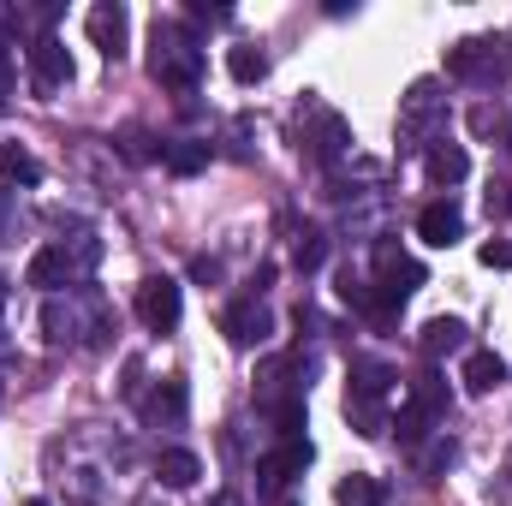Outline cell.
Listing matches in <instances>:
<instances>
[{
	"instance_id": "obj_2",
	"label": "cell",
	"mask_w": 512,
	"mask_h": 506,
	"mask_svg": "<svg viewBox=\"0 0 512 506\" xmlns=\"http://www.w3.org/2000/svg\"><path fill=\"white\" fill-rule=\"evenodd\" d=\"M393 393V370L387 364H352V393H346V417L358 435H387L382 399Z\"/></svg>"
},
{
	"instance_id": "obj_26",
	"label": "cell",
	"mask_w": 512,
	"mask_h": 506,
	"mask_svg": "<svg viewBox=\"0 0 512 506\" xmlns=\"http://www.w3.org/2000/svg\"><path fill=\"white\" fill-rule=\"evenodd\" d=\"M483 262L489 268H512V245H483Z\"/></svg>"
},
{
	"instance_id": "obj_27",
	"label": "cell",
	"mask_w": 512,
	"mask_h": 506,
	"mask_svg": "<svg viewBox=\"0 0 512 506\" xmlns=\"http://www.w3.org/2000/svg\"><path fill=\"white\" fill-rule=\"evenodd\" d=\"M191 274H197V280H221V262H215V256H197Z\"/></svg>"
},
{
	"instance_id": "obj_16",
	"label": "cell",
	"mask_w": 512,
	"mask_h": 506,
	"mask_svg": "<svg viewBox=\"0 0 512 506\" xmlns=\"http://www.w3.org/2000/svg\"><path fill=\"white\" fill-rule=\"evenodd\" d=\"M447 72H453V78H483V72H501V60L489 54V42H459V48L447 54Z\"/></svg>"
},
{
	"instance_id": "obj_6",
	"label": "cell",
	"mask_w": 512,
	"mask_h": 506,
	"mask_svg": "<svg viewBox=\"0 0 512 506\" xmlns=\"http://www.w3.org/2000/svg\"><path fill=\"white\" fill-rule=\"evenodd\" d=\"M221 334L233 340V346H262L268 334H274V316H268V304L262 298H233L227 310H221Z\"/></svg>"
},
{
	"instance_id": "obj_22",
	"label": "cell",
	"mask_w": 512,
	"mask_h": 506,
	"mask_svg": "<svg viewBox=\"0 0 512 506\" xmlns=\"http://www.w3.org/2000/svg\"><path fill=\"white\" fill-rule=\"evenodd\" d=\"M292 262H298L304 274H316V268L328 262V233H322V227H304L298 245H292Z\"/></svg>"
},
{
	"instance_id": "obj_29",
	"label": "cell",
	"mask_w": 512,
	"mask_h": 506,
	"mask_svg": "<svg viewBox=\"0 0 512 506\" xmlns=\"http://www.w3.org/2000/svg\"><path fill=\"white\" fill-rule=\"evenodd\" d=\"M209 506H245V495H239V489H221V495H215Z\"/></svg>"
},
{
	"instance_id": "obj_1",
	"label": "cell",
	"mask_w": 512,
	"mask_h": 506,
	"mask_svg": "<svg viewBox=\"0 0 512 506\" xmlns=\"http://www.w3.org/2000/svg\"><path fill=\"white\" fill-rule=\"evenodd\" d=\"M149 72H155V84H167V90H197V84H203V48H197L179 24H161V18H155Z\"/></svg>"
},
{
	"instance_id": "obj_23",
	"label": "cell",
	"mask_w": 512,
	"mask_h": 506,
	"mask_svg": "<svg viewBox=\"0 0 512 506\" xmlns=\"http://www.w3.org/2000/svg\"><path fill=\"white\" fill-rule=\"evenodd\" d=\"M227 72H233L239 84H262V78H268V54H262V48H233V54H227Z\"/></svg>"
},
{
	"instance_id": "obj_3",
	"label": "cell",
	"mask_w": 512,
	"mask_h": 506,
	"mask_svg": "<svg viewBox=\"0 0 512 506\" xmlns=\"http://www.w3.org/2000/svg\"><path fill=\"white\" fill-rule=\"evenodd\" d=\"M179 316H185V292H179V280H173V274H149V280L137 286V322H143L149 334H173Z\"/></svg>"
},
{
	"instance_id": "obj_33",
	"label": "cell",
	"mask_w": 512,
	"mask_h": 506,
	"mask_svg": "<svg viewBox=\"0 0 512 506\" xmlns=\"http://www.w3.org/2000/svg\"><path fill=\"white\" fill-rule=\"evenodd\" d=\"M507 209H512V191H507Z\"/></svg>"
},
{
	"instance_id": "obj_7",
	"label": "cell",
	"mask_w": 512,
	"mask_h": 506,
	"mask_svg": "<svg viewBox=\"0 0 512 506\" xmlns=\"http://www.w3.org/2000/svg\"><path fill=\"white\" fill-rule=\"evenodd\" d=\"M30 84L48 96V90H60V84H72V54H66V42L54 36V30H42L36 42H30Z\"/></svg>"
},
{
	"instance_id": "obj_25",
	"label": "cell",
	"mask_w": 512,
	"mask_h": 506,
	"mask_svg": "<svg viewBox=\"0 0 512 506\" xmlns=\"http://www.w3.org/2000/svg\"><path fill=\"white\" fill-rule=\"evenodd\" d=\"M120 155H126V161H155L161 149H149V137L131 126V131H120Z\"/></svg>"
},
{
	"instance_id": "obj_17",
	"label": "cell",
	"mask_w": 512,
	"mask_h": 506,
	"mask_svg": "<svg viewBox=\"0 0 512 506\" xmlns=\"http://www.w3.org/2000/svg\"><path fill=\"white\" fill-rule=\"evenodd\" d=\"M459 346H465V322H459V316H435V322H423V352H429V358L459 352Z\"/></svg>"
},
{
	"instance_id": "obj_10",
	"label": "cell",
	"mask_w": 512,
	"mask_h": 506,
	"mask_svg": "<svg viewBox=\"0 0 512 506\" xmlns=\"http://www.w3.org/2000/svg\"><path fill=\"white\" fill-rule=\"evenodd\" d=\"M459 233H465V215H459V203H429L423 215H417V239L423 245H459Z\"/></svg>"
},
{
	"instance_id": "obj_9",
	"label": "cell",
	"mask_w": 512,
	"mask_h": 506,
	"mask_svg": "<svg viewBox=\"0 0 512 506\" xmlns=\"http://www.w3.org/2000/svg\"><path fill=\"white\" fill-rule=\"evenodd\" d=\"M185 405H191V393H185V381L179 376H167L149 399H143V417L155 423V429H179L185 423Z\"/></svg>"
},
{
	"instance_id": "obj_30",
	"label": "cell",
	"mask_w": 512,
	"mask_h": 506,
	"mask_svg": "<svg viewBox=\"0 0 512 506\" xmlns=\"http://www.w3.org/2000/svg\"><path fill=\"white\" fill-rule=\"evenodd\" d=\"M507 149H512V120H507Z\"/></svg>"
},
{
	"instance_id": "obj_5",
	"label": "cell",
	"mask_w": 512,
	"mask_h": 506,
	"mask_svg": "<svg viewBox=\"0 0 512 506\" xmlns=\"http://www.w3.org/2000/svg\"><path fill=\"white\" fill-rule=\"evenodd\" d=\"M376 298H387V304H405L417 286H423V262L417 256H405L399 245H376Z\"/></svg>"
},
{
	"instance_id": "obj_18",
	"label": "cell",
	"mask_w": 512,
	"mask_h": 506,
	"mask_svg": "<svg viewBox=\"0 0 512 506\" xmlns=\"http://www.w3.org/2000/svg\"><path fill=\"white\" fill-rule=\"evenodd\" d=\"M161 161H167L179 179H191V173H203V167H209V149H203V143H185V137H173V143H161Z\"/></svg>"
},
{
	"instance_id": "obj_8",
	"label": "cell",
	"mask_w": 512,
	"mask_h": 506,
	"mask_svg": "<svg viewBox=\"0 0 512 506\" xmlns=\"http://www.w3.org/2000/svg\"><path fill=\"white\" fill-rule=\"evenodd\" d=\"M90 36H96V48L108 54V60H126V36H131V12L120 0H102L96 12H90Z\"/></svg>"
},
{
	"instance_id": "obj_21",
	"label": "cell",
	"mask_w": 512,
	"mask_h": 506,
	"mask_svg": "<svg viewBox=\"0 0 512 506\" xmlns=\"http://www.w3.org/2000/svg\"><path fill=\"white\" fill-rule=\"evenodd\" d=\"M0 179L12 185H42V161L30 149H0Z\"/></svg>"
},
{
	"instance_id": "obj_19",
	"label": "cell",
	"mask_w": 512,
	"mask_h": 506,
	"mask_svg": "<svg viewBox=\"0 0 512 506\" xmlns=\"http://www.w3.org/2000/svg\"><path fill=\"white\" fill-rule=\"evenodd\" d=\"M42 328H48V340H54V346L78 340V304H66V298H48V310H42Z\"/></svg>"
},
{
	"instance_id": "obj_20",
	"label": "cell",
	"mask_w": 512,
	"mask_h": 506,
	"mask_svg": "<svg viewBox=\"0 0 512 506\" xmlns=\"http://www.w3.org/2000/svg\"><path fill=\"white\" fill-rule=\"evenodd\" d=\"M334 501L340 506H382V483H376L370 471H352V477H340Z\"/></svg>"
},
{
	"instance_id": "obj_14",
	"label": "cell",
	"mask_w": 512,
	"mask_h": 506,
	"mask_svg": "<svg viewBox=\"0 0 512 506\" xmlns=\"http://www.w3.org/2000/svg\"><path fill=\"white\" fill-rule=\"evenodd\" d=\"M405 399H411V405H417L423 417H435V423H441V417L453 411V393H447V381L435 376V370H423V376L411 381V393H405Z\"/></svg>"
},
{
	"instance_id": "obj_13",
	"label": "cell",
	"mask_w": 512,
	"mask_h": 506,
	"mask_svg": "<svg viewBox=\"0 0 512 506\" xmlns=\"http://www.w3.org/2000/svg\"><path fill=\"white\" fill-rule=\"evenodd\" d=\"M459 381H465L471 393H495V387L507 381V364H501L495 352H483V346H477V352H465V370H459Z\"/></svg>"
},
{
	"instance_id": "obj_31",
	"label": "cell",
	"mask_w": 512,
	"mask_h": 506,
	"mask_svg": "<svg viewBox=\"0 0 512 506\" xmlns=\"http://www.w3.org/2000/svg\"><path fill=\"white\" fill-rule=\"evenodd\" d=\"M24 506H48V501H24Z\"/></svg>"
},
{
	"instance_id": "obj_4",
	"label": "cell",
	"mask_w": 512,
	"mask_h": 506,
	"mask_svg": "<svg viewBox=\"0 0 512 506\" xmlns=\"http://www.w3.org/2000/svg\"><path fill=\"white\" fill-rule=\"evenodd\" d=\"M310 459H316L310 435H286L280 447H268V453L256 459V483H262V495H280L286 483H298V477L310 471Z\"/></svg>"
},
{
	"instance_id": "obj_28",
	"label": "cell",
	"mask_w": 512,
	"mask_h": 506,
	"mask_svg": "<svg viewBox=\"0 0 512 506\" xmlns=\"http://www.w3.org/2000/svg\"><path fill=\"white\" fill-rule=\"evenodd\" d=\"M6 102H12V72L0 66V114H6Z\"/></svg>"
},
{
	"instance_id": "obj_32",
	"label": "cell",
	"mask_w": 512,
	"mask_h": 506,
	"mask_svg": "<svg viewBox=\"0 0 512 506\" xmlns=\"http://www.w3.org/2000/svg\"><path fill=\"white\" fill-rule=\"evenodd\" d=\"M280 506H298V501H280Z\"/></svg>"
},
{
	"instance_id": "obj_11",
	"label": "cell",
	"mask_w": 512,
	"mask_h": 506,
	"mask_svg": "<svg viewBox=\"0 0 512 506\" xmlns=\"http://www.w3.org/2000/svg\"><path fill=\"white\" fill-rule=\"evenodd\" d=\"M423 167H429V179H435V185H459V179L471 173V155H465L453 137H435V143H429V155H423Z\"/></svg>"
},
{
	"instance_id": "obj_12",
	"label": "cell",
	"mask_w": 512,
	"mask_h": 506,
	"mask_svg": "<svg viewBox=\"0 0 512 506\" xmlns=\"http://www.w3.org/2000/svg\"><path fill=\"white\" fill-rule=\"evenodd\" d=\"M84 256H72L66 245H42V251L30 256V268H24V280L30 286H60V280H72V268H78Z\"/></svg>"
},
{
	"instance_id": "obj_15",
	"label": "cell",
	"mask_w": 512,
	"mask_h": 506,
	"mask_svg": "<svg viewBox=\"0 0 512 506\" xmlns=\"http://www.w3.org/2000/svg\"><path fill=\"white\" fill-rule=\"evenodd\" d=\"M155 477H161L167 489H191V483L203 477V459H197V453H185V447H167V453L155 459Z\"/></svg>"
},
{
	"instance_id": "obj_24",
	"label": "cell",
	"mask_w": 512,
	"mask_h": 506,
	"mask_svg": "<svg viewBox=\"0 0 512 506\" xmlns=\"http://www.w3.org/2000/svg\"><path fill=\"white\" fill-rule=\"evenodd\" d=\"M453 459H459V447H453V441L441 435L435 447H423V453H417V471H423V477H435V471H447Z\"/></svg>"
}]
</instances>
